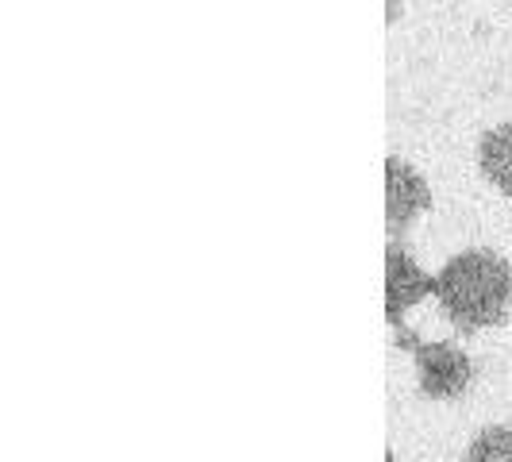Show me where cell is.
Wrapping results in <instances>:
<instances>
[{
    "label": "cell",
    "instance_id": "obj_1",
    "mask_svg": "<svg viewBox=\"0 0 512 462\" xmlns=\"http://www.w3.org/2000/svg\"><path fill=\"white\" fill-rule=\"evenodd\" d=\"M436 297L459 332L497 328L512 308V266L493 251H462L436 274Z\"/></svg>",
    "mask_w": 512,
    "mask_h": 462
},
{
    "label": "cell",
    "instance_id": "obj_2",
    "mask_svg": "<svg viewBox=\"0 0 512 462\" xmlns=\"http://www.w3.org/2000/svg\"><path fill=\"white\" fill-rule=\"evenodd\" d=\"M401 343L416 355L420 366V393L432 401H451L470 389L474 382V362L451 343H420L412 335H401Z\"/></svg>",
    "mask_w": 512,
    "mask_h": 462
},
{
    "label": "cell",
    "instance_id": "obj_3",
    "mask_svg": "<svg viewBox=\"0 0 512 462\" xmlns=\"http://www.w3.org/2000/svg\"><path fill=\"white\" fill-rule=\"evenodd\" d=\"M432 208V189L428 181L401 158H385V231L397 239L412 228L420 212Z\"/></svg>",
    "mask_w": 512,
    "mask_h": 462
},
{
    "label": "cell",
    "instance_id": "obj_4",
    "mask_svg": "<svg viewBox=\"0 0 512 462\" xmlns=\"http://www.w3.org/2000/svg\"><path fill=\"white\" fill-rule=\"evenodd\" d=\"M428 293H436V274L420 270L409 251L389 243V251H385V320H389V328H401L405 312L416 301H424Z\"/></svg>",
    "mask_w": 512,
    "mask_h": 462
},
{
    "label": "cell",
    "instance_id": "obj_5",
    "mask_svg": "<svg viewBox=\"0 0 512 462\" xmlns=\"http://www.w3.org/2000/svg\"><path fill=\"white\" fill-rule=\"evenodd\" d=\"M478 166L493 189H501L505 197H512V124H501L482 135L478 147Z\"/></svg>",
    "mask_w": 512,
    "mask_h": 462
},
{
    "label": "cell",
    "instance_id": "obj_6",
    "mask_svg": "<svg viewBox=\"0 0 512 462\" xmlns=\"http://www.w3.org/2000/svg\"><path fill=\"white\" fill-rule=\"evenodd\" d=\"M470 462H512V428L509 424H493L482 428L466 447Z\"/></svg>",
    "mask_w": 512,
    "mask_h": 462
}]
</instances>
